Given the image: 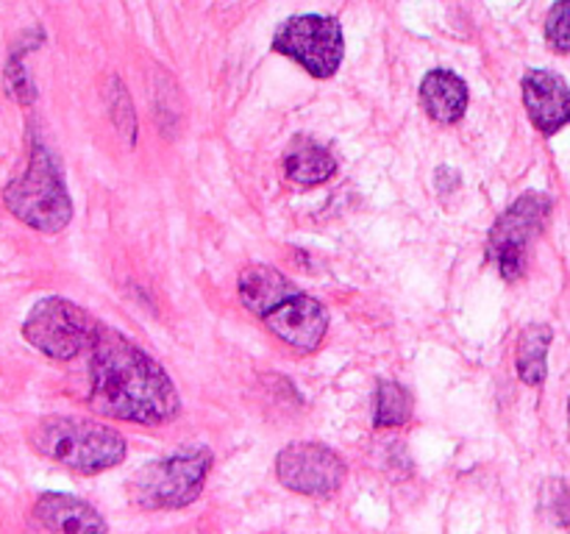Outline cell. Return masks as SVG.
<instances>
[{
  "label": "cell",
  "instance_id": "cell-16",
  "mask_svg": "<svg viewBox=\"0 0 570 534\" xmlns=\"http://www.w3.org/2000/svg\"><path fill=\"white\" fill-rule=\"evenodd\" d=\"M546 39L557 53H570V0L551 6L546 17Z\"/></svg>",
  "mask_w": 570,
  "mask_h": 534
},
{
  "label": "cell",
  "instance_id": "cell-19",
  "mask_svg": "<svg viewBox=\"0 0 570 534\" xmlns=\"http://www.w3.org/2000/svg\"><path fill=\"white\" fill-rule=\"evenodd\" d=\"M568 423H570V400H568Z\"/></svg>",
  "mask_w": 570,
  "mask_h": 534
},
{
  "label": "cell",
  "instance_id": "cell-6",
  "mask_svg": "<svg viewBox=\"0 0 570 534\" xmlns=\"http://www.w3.org/2000/svg\"><path fill=\"white\" fill-rule=\"evenodd\" d=\"M100 323L72 300L50 295L37 300L22 323V337L39 354L56 362H70L92 348Z\"/></svg>",
  "mask_w": 570,
  "mask_h": 534
},
{
  "label": "cell",
  "instance_id": "cell-5",
  "mask_svg": "<svg viewBox=\"0 0 570 534\" xmlns=\"http://www.w3.org/2000/svg\"><path fill=\"white\" fill-rule=\"evenodd\" d=\"M212 451L206 445H184L176 454L145 465L131 478V498L142 510H178L193 504L204 490L212 467Z\"/></svg>",
  "mask_w": 570,
  "mask_h": 534
},
{
  "label": "cell",
  "instance_id": "cell-18",
  "mask_svg": "<svg viewBox=\"0 0 570 534\" xmlns=\"http://www.w3.org/2000/svg\"><path fill=\"white\" fill-rule=\"evenodd\" d=\"M554 515H557V521L566 523V526H570V490H562V493L557 495Z\"/></svg>",
  "mask_w": 570,
  "mask_h": 534
},
{
  "label": "cell",
  "instance_id": "cell-10",
  "mask_svg": "<svg viewBox=\"0 0 570 534\" xmlns=\"http://www.w3.org/2000/svg\"><path fill=\"white\" fill-rule=\"evenodd\" d=\"M523 106L532 126L546 137L570 126V87L557 72L529 70L523 76Z\"/></svg>",
  "mask_w": 570,
  "mask_h": 534
},
{
  "label": "cell",
  "instance_id": "cell-11",
  "mask_svg": "<svg viewBox=\"0 0 570 534\" xmlns=\"http://www.w3.org/2000/svg\"><path fill=\"white\" fill-rule=\"evenodd\" d=\"M33 521L45 534H106V521L95 506L76 495L45 493L33 504Z\"/></svg>",
  "mask_w": 570,
  "mask_h": 534
},
{
  "label": "cell",
  "instance_id": "cell-2",
  "mask_svg": "<svg viewBox=\"0 0 570 534\" xmlns=\"http://www.w3.org/2000/svg\"><path fill=\"white\" fill-rule=\"evenodd\" d=\"M239 300L254 312L282 343L298 350L321 348L328 332V312L312 295L301 293L282 270L271 265H250L239 273Z\"/></svg>",
  "mask_w": 570,
  "mask_h": 534
},
{
  "label": "cell",
  "instance_id": "cell-13",
  "mask_svg": "<svg viewBox=\"0 0 570 534\" xmlns=\"http://www.w3.org/2000/svg\"><path fill=\"white\" fill-rule=\"evenodd\" d=\"M554 332L546 323H529L518 337V376L529 387H540L549 376V348Z\"/></svg>",
  "mask_w": 570,
  "mask_h": 534
},
{
  "label": "cell",
  "instance_id": "cell-15",
  "mask_svg": "<svg viewBox=\"0 0 570 534\" xmlns=\"http://www.w3.org/2000/svg\"><path fill=\"white\" fill-rule=\"evenodd\" d=\"M412 417V395L410 389L401 387L399 382H379L376 404H373V423L379 428H395L404 426Z\"/></svg>",
  "mask_w": 570,
  "mask_h": 534
},
{
  "label": "cell",
  "instance_id": "cell-1",
  "mask_svg": "<svg viewBox=\"0 0 570 534\" xmlns=\"http://www.w3.org/2000/svg\"><path fill=\"white\" fill-rule=\"evenodd\" d=\"M87 404L111 421L159 426L181 409V395L159 362L126 334L100 326L89 348Z\"/></svg>",
  "mask_w": 570,
  "mask_h": 534
},
{
  "label": "cell",
  "instance_id": "cell-12",
  "mask_svg": "<svg viewBox=\"0 0 570 534\" xmlns=\"http://www.w3.org/2000/svg\"><path fill=\"white\" fill-rule=\"evenodd\" d=\"M421 106L440 126H454L465 117L468 109V83L451 70L426 72L421 83Z\"/></svg>",
  "mask_w": 570,
  "mask_h": 534
},
{
  "label": "cell",
  "instance_id": "cell-4",
  "mask_svg": "<svg viewBox=\"0 0 570 534\" xmlns=\"http://www.w3.org/2000/svg\"><path fill=\"white\" fill-rule=\"evenodd\" d=\"M3 204L17 220L42 234H59L72 220V200L59 161L42 142H33L26 170L6 184Z\"/></svg>",
  "mask_w": 570,
  "mask_h": 534
},
{
  "label": "cell",
  "instance_id": "cell-7",
  "mask_svg": "<svg viewBox=\"0 0 570 534\" xmlns=\"http://www.w3.org/2000/svg\"><path fill=\"white\" fill-rule=\"evenodd\" d=\"M551 215V198L543 192H523L499 220L488 237V259L504 281H521L529 270V250L543 234Z\"/></svg>",
  "mask_w": 570,
  "mask_h": 534
},
{
  "label": "cell",
  "instance_id": "cell-3",
  "mask_svg": "<svg viewBox=\"0 0 570 534\" xmlns=\"http://www.w3.org/2000/svg\"><path fill=\"white\" fill-rule=\"evenodd\" d=\"M28 443L45 459L76 473H104L126 459V437L106 423L83 417H42L28 434Z\"/></svg>",
  "mask_w": 570,
  "mask_h": 534
},
{
  "label": "cell",
  "instance_id": "cell-8",
  "mask_svg": "<svg viewBox=\"0 0 570 534\" xmlns=\"http://www.w3.org/2000/svg\"><path fill=\"white\" fill-rule=\"evenodd\" d=\"M273 50L298 61L309 76L332 78L345 56L343 28L326 14H295L276 28Z\"/></svg>",
  "mask_w": 570,
  "mask_h": 534
},
{
  "label": "cell",
  "instance_id": "cell-17",
  "mask_svg": "<svg viewBox=\"0 0 570 534\" xmlns=\"http://www.w3.org/2000/svg\"><path fill=\"white\" fill-rule=\"evenodd\" d=\"M6 92L17 100V103L28 106L37 98V89L33 81L28 78L26 65H22V53H11L9 65H6Z\"/></svg>",
  "mask_w": 570,
  "mask_h": 534
},
{
  "label": "cell",
  "instance_id": "cell-9",
  "mask_svg": "<svg viewBox=\"0 0 570 534\" xmlns=\"http://www.w3.org/2000/svg\"><path fill=\"white\" fill-rule=\"evenodd\" d=\"M343 456L321 443H293L276 456V476L287 490L312 498H328L345 482Z\"/></svg>",
  "mask_w": 570,
  "mask_h": 534
},
{
  "label": "cell",
  "instance_id": "cell-14",
  "mask_svg": "<svg viewBox=\"0 0 570 534\" xmlns=\"http://www.w3.org/2000/svg\"><path fill=\"white\" fill-rule=\"evenodd\" d=\"M284 172L301 187H315V184L328 181L337 172V161L323 145L306 142L284 156Z\"/></svg>",
  "mask_w": 570,
  "mask_h": 534
}]
</instances>
